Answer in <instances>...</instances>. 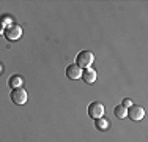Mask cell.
Here are the masks:
<instances>
[{
  "label": "cell",
  "instance_id": "13",
  "mask_svg": "<svg viewBox=\"0 0 148 142\" xmlns=\"http://www.w3.org/2000/svg\"><path fill=\"white\" fill-rule=\"evenodd\" d=\"M3 32H5V27H3V24L0 22V35H3Z\"/></svg>",
  "mask_w": 148,
  "mask_h": 142
},
{
  "label": "cell",
  "instance_id": "4",
  "mask_svg": "<svg viewBox=\"0 0 148 142\" xmlns=\"http://www.w3.org/2000/svg\"><path fill=\"white\" fill-rule=\"evenodd\" d=\"M10 98H11V101L14 103V104L22 106V104H25V103H27V98H29V97H27V92L24 90L22 87H19V88H13Z\"/></svg>",
  "mask_w": 148,
  "mask_h": 142
},
{
  "label": "cell",
  "instance_id": "3",
  "mask_svg": "<svg viewBox=\"0 0 148 142\" xmlns=\"http://www.w3.org/2000/svg\"><path fill=\"white\" fill-rule=\"evenodd\" d=\"M3 35H5V38L8 41H17L22 37V28H21V26H17V24H13V26L5 28Z\"/></svg>",
  "mask_w": 148,
  "mask_h": 142
},
{
  "label": "cell",
  "instance_id": "7",
  "mask_svg": "<svg viewBox=\"0 0 148 142\" xmlns=\"http://www.w3.org/2000/svg\"><path fill=\"white\" fill-rule=\"evenodd\" d=\"M82 79L85 84H93L95 81H96V71H95L93 68H85L82 71Z\"/></svg>",
  "mask_w": 148,
  "mask_h": 142
},
{
  "label": "cell",
  "instance_id": "11",
  "mask_svg": "<svg viewBox=\"0 0 148 142\" xmlns=\"http://www.w3.org/2000/svg\"><path fill=\"white\" fill-rule=\"evenodd\" d=\"M0 22L3 24V27H10V26H13V19H11V16H8V14H3V16H0Z\"/></svg>",
  "mask_w": 148,
  "mask_h": 142
},
{
  "label": "cell",
  "instance_id": "8",
  "mask_svg": "<svg viewBox=\"0 0 148 142\" xmlns=\"http://www.w3.org/2000/svg\"><path fill=\"white\" fill-rule=\"evenodd\" d=\"M109 120L107 119H104V117H101V119H96L95 120V126H96V130H99V131H106V130H109Z\"/></svg>",
  "mask_w": 148,
  "mask_h": 142
},
{
  "label": "cell",
  "instance_id": "12",
  "mask_svg": "<svg viewBox=\"0 0 148 142\" xmlns=\"http://www.w3.org/2000/svg\"><path fill=\"white\" fill-rule=\"evenodd\" d=\"M132 104H134V103H132V99H129V98H125V99L121 101V106H123V108H126V109H129Z\"/></svg>",
  "mask_w": 148,
  "mask_h": 142
},
{
  "label": "cell",
  "instance_id": "10",
  "mask_svg": "<svg viewBox=\"0 0 148 142\" xmlns=\"http://www.w3.org/2000/svg\"><path fill=\"white\" fill-rule=\"evenodd\" d=\"M114 114H115V117H118V119H126V117H128V109L123 108L121 104H118L117 108L114 109Z\"/></svg>",
  "mask_w": 148,
  "mask_h": 142
},
{
  "label": "cell",
  "instance_id": "1",
  "mask_svg": "<svg viewBox=\"0 0 148 142\" xmlns=\"http://www.w3.org/2000/svg\"><path fill=\"white\" fill-rule=\"evenodd\" d=\"M95 62V55H93V52H90V51H82V52H79L76 57V65L79 66L80 70H85V68H90L91 66V63Z\"/></svg>",
  "mask_w": 148,
  "mask_h": 142
},
{
  "label": "cell",
  "instance_id": "2",
  "mask_svg": "<svg viewBox=\"0 0 148 142\" xmlns=\"http://www.w3.org/2000/svg\"><path fill=\"white\" fill-rule=\"evenodd\" d=\"M87 112H88V117H91L93 120L101 119V117H104V104L99 101H93L91 104H88Z\"/></svg>",
  "mask_w": 148,
  "mask_h": 142
},
{
  "label": "cell",
  "instance_id": "6",
  "mask_svg": "<svg viewBox=\"0 0 148 142\" xmlns=\"http://www.w3.org/2000/svg\"><path fill=\"white\" fill-rule=\"evenodd\" d=\"M66 77L71 79V81L80 79V77H82V70H80L76 63H74V65H69L68 68H66Z\"/></svg>",
  "mask_w": 148,
  "mask_h": 142
},
{
  "label": "cell",
  "instance_id": "14",
  "mask_svg": "<svg viewBox=\"0 0 148 142\" xmlns=\"http://www.w3.org/2000/svg\"><path fill=\"white\" fill-rule=\"evenodd\" d=\"M0 73H2V65H0Z\"/></svg>",
  "mask_w": 148,
  "mask_h": 142
},
{
  "label": "cell",
  "instance_id": "9",
  "mask_svg": "<svg viewBox=\"0 0 148 142\" xmlns=\"http://www.w3.org/2000/svg\"><path fill=\"white\" fill-rule=\"evenodd\" d=\"M21 85H22V77L21 76H11L8 79V87L11 88V90L13 88H19Z\"/></svg>",
  "mask_w": 148,
  "mask_h": 142
},
{
  "label": "cell",
  "instance_id": "5",
  "mask_svg": "<svg viewBox=\"0 0 148 142\" xmlns=\"http://www.w3.org/2000/svg\"><path fill=\"white\" fill-rule=\"evenodd\" d=\"M128 117L131 120H134V122H139V120H142L143 117H145V109L140 108V106L132 104L131 108L128 109Z\"/></svg>",
  "mask_w": 148,
  "mask_h": 142
}]
</instances>
